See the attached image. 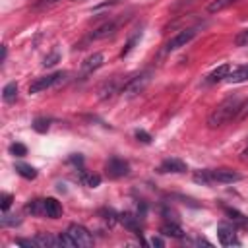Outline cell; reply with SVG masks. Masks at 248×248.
<instances>
[{
	"label": "cell",
	"instance_id": "obj_1",
	"mask_svg": "<svg viewBox=\"0 0 248 248\" xmlns=\"http://www.w3.org/2000/svg\"><path fill=\"white\" fill-rule=\"evenodd\" d=\"M240 105H242V99L238 95H232V97H227L223 103H219L207 116V126L211 130L215 128H221L223 124L231 122V120H236L238 116V110H240Z\"/></svg>",
	"mask_w": 248,
	"mask_h": 248
},
{
	"label": "cell",
	"instance_id": "obj_2",
	"mask_svg": "<svg viewBox=\"0 0 248 248\" xmlns=\"http://www.w3.org/2000/svg\"><path fill=\"white\" fill-rule=\"evenodd\" d=\"M242 176L232 170V169H205V170H196L194 172V182L198 184H213V182H221V184H232L238 182Z\"/></svg>",
	"mask_w": 248,
	"mask_h": 248
},
{
	"label": "cell",
	"instance_id": "obj_3",
	"mask_svg": "<svg viewBox=\"0 0 248 248\" xmlns=\"http://www.w3.org/2000/svg\"><path fill=\"white\" fill-rule=\"evenodd\" d=\"M149 81H151V70H145V72H141V74L130 78V79L122 85L120 93L126 95V97H134V95H138L140 91H143Z\"/></svg>",
	"mask_w": 248,
	"mask_h": 248
},
{
	"label": "cell",
	"instance_id": "obj_4",
	"mask_svg": "<svg viewBox=\"0 0 248 248\" xmlns=\"http://www.w3.org/2000/svg\"><path fill=\"white\" fill-rule=\"evenodd\" d=\"M66 72H54V74H48V76H43V78H37L31 85H29V93H39V91H45V89H50L58 83H62L66 79Z\"/></svg>",
	"mask_w": 248,
	"mask_h": 248
},
{
	"label": "cell",
	"instance_id": "obj_5",
	"mask_svg": "<svg viewBox=\"0 0 248 248\" xmlns=\"http://www.w3.org/2000/svg\"><path fill=\"white\" fill-rule=\"evenodd\" d=\"M66 232L72 236V240L76 242V246H79V248H89V246H93V234L83 227V225H78V223H72L68 229H66Z\"/></svg>",
	"mask_w": 248,
	"mask_h": 248
},
{
	"label": "cell",
	"instance_id": "obj_6",
	"mask_svg": "<svg viewBox=\"0 0 248 248\" xmlns=\"http://www.w3.org/2000/svg\"><path fill=\"white\" fill-rule=\"evenodd\" d=\"M194 37H196V29H182V31H178L176 35H172V37L167 41L165 50H167V52H174V50H178L180 46H186Z\"/></svg>",
	"mask_w": 248,
	"mask_h": 248
},
{
	"label": "cell",
	"instance_id": "obj_7",
	"mask_svg": "<svg viewBox=\"0 0 248 248\" xmlns=\"http://www.w3.org/2000/svg\"><path fill=\"white\" fill-rule=\"evenodd\" d=\"M105 170L110 178H120V176H126L130 172V165L120 157H110L105 165Z\"/></svg>",
	"mask_w": 248,
	"mask_h": 248
},
{
	"label": "cell",
	"instance_id": "obj_8",
	"mask_svg": "<svg viewBox=\"0 0 248 248\" xmlns=\"http://www.w3.org/2000/svg\"><path fill=\"white\" fill-rule=\"evenodd\" d=\"M217 236H219V242H221L223 246H238V244H240L238 238H236L234 229L229 227V225H219V229H217Z\"/></svg>",
	"mask_w": 248,
	"mask_h": 248
},
{
	"label": "cell",
	"instance_id": "obj_9",
	"mask_svg": "<svg viewBox=\"0 0 248 248\" xmlns=\"http://www.w3.org/2000/svg\"><path fill=\"white\" fill-rule=\"evenodd\" d=\"M159 172H186V163L180 161V159H165L161 165H159Z\"/></svg>",
	"mask_w": 248,
	"mask_h": 248
},
{
	"label": "cell",
	"instance_id": "obj_10",
	"mask_svg": "<svg viewBox=\"0 0 248 248\" xmlns=\"http://www.w3.org/2000/svg\"><path fill=\"white\" fill-rule=\"evenodd\" d=\"M116 21H107V23H103V25H99L97 29H93L91 31V35H89V39L91 41H99V39H105V37H108V35H112L114 31H116Z\"/></svg>",
	"mask_w": 248,
	"mask_h": 248
},
{
	"label": "cell",
	"instance_id": "obj_11",
	"mask_svg": "<svg viewBox=\"0 0 248 248\" xmlns=\"http://www.w3.org/2000/svg\"><path fill=\"white\" fill-rule=\"evenodd\" d=\"M101 64H103V54H101V52H95V54H91V56H87V58L83 60V64H81V74L87 76V74H91L93 70L101 68Z\"/></svg>",
	"mask_w": 248,
	"mask_h": 248
},
{
	"label": "cell",
	"instance_id": "obj_12",
	"mask_svg": "<svg viewBox=\"0 0 248 248\" xmlns=\"http://www.w3.org/2000/svg\"><path fill=\"white\" fill-rule=\"evenodd\" d=\"M62 215V205L54 198H45V217L48 219H58Z\"/></svg>",
	"mask_w": 248,
	"mask_h": 248
},
{
	"label": "cell",
	"instance_id": "obj_13",
	"mask_svg": "<svg viewBox=\"0 0 248 248\" xmlns=\"http://www.w3.org/2000/svg\"><path fill=\"white\" fill-rule=\"evenodd\" d=\"M229 72H231V66L229 64H221V66H217L207 78H205V83H217V81H225L227 79V76H229Z\"/></svg>",
	"mask_w": 248,
	"mask_h": 248
},
{
	"label": "cell",
	"instance_id": "obj_14",
	"mask_svg": "<svg viewBox=\"0 0 248 248\" xmlns=\"http://www.w3.org/2000/svg\"><path fill=\"white\" fill-rule=\"evenodd\" d=\"M246 79H248V64H242V66L231 70L225 81H229V83H242Z\"/></svg>",
	"mask_w": 248,
	"mask_h": 248
},
{
	"label": "cell",
	"instance_id": "obj_15",
	"mask_svg": "<svg viewBox=\"0 0 248 248\" xmlns=\"http://www.w3.org/2000/svg\"><path fill=\"white\" fill-rule=\"evenodd\" d=\"M122 87H120V81L116 78H112L110 81H105V85L99 89V97L101 99H107V97H112L114 93H118Z\"/></svg>",
	"mask_w": 248,
	"mask_h": 248
},
{
	"label": "cell",
	"instance_id": "obj_16",
	"mask_svg": "<svg viewBox=\"0 0 248 248\" xmlns=\"http://www.w3.org/2000/svg\"><path fill=\"white\" fill-rule=\"evenodd\" d=\"M159 232H161L163 236H170V238H182V236H184V231H182L180 225H176V223H165Z\"/></svg>",
	"mask_w": 248,
	"mask_h": 248
},
{
	"label": "cell",
	"instance_id": "obj_17",
	"mask_svg": "<svg viewBox=\"0 0 248 248\" xmlns=\"http://www.w3.org/2000/svg\"><path fill=\"white\" fill-rule=\"evenodd\" d=\"M2 99H4V103H14L17 99V83L16 81H10L2 89Z\"/></svg>",
	"mask_w": 248,
	"mask_h": 248
},
{
	"label": "cell",
	"instance_id": "obj_18",
	"mask_svg": "<svg viewBox=\"0 0 248 248\" xmlns=\"http://www.w3.org/2000/svg\"><path fill=\"white\" fill-rule=\"evenodd\" d=\"M120 221H122L130 231H134L138 236H141V231H140V225H138V217H134L132 213H122V215H120Z\"/></svg>",
	"mask_w": 248,
	"mask_h": 248
},
{
	"label": "cell",
	"instance_id": "obj_19",
	"mask_svg": "<svg viewBox=\"0 0 248 248\" xmlns=\"http://www.w3.org/2000/svg\"><path fill=\"white\" fill-rule=\"evenodd\" d=\"M16 172H17L19 176L27 178V180L37 178V170H35L31 165H25V163H17V165H16Z\"/></svg>",
	"mask_w": 248,
	"mask_h": 248
},
{
	"label": "cell",
	"instance_id": "obj_20",
	"mask_svg": "<svg viewBox=\"0 0 248 248\" xmlns=\"http://www.w3.org/2000/svg\"><path fill=\"white\" fill-rule=\"evenodd\" d=\"M25 211L31 215H43L45 217V200H33L31 203L25 205Z\"/></svg>",
	"mask_w": 248,
	"mask_h": 248
},
{
	"label": "cell",
	"instance_id": "obj_21",
	"mask_svg": "<svg viewBox=\"0 0 248 248\" xmlns=\"http://www.w3.org/2000/svg\"><path fill=\"white\" fill-rule=\"evenodd\" d=\"M234 2H236V0H213V2L207 6V12H209V14H217V12L229 8V6L234 4Z\"/></svg>",
	"mask_w": 248,
	"mask_h": 248
},
{
	"label": "cell",
	"instance_id": "obj_22",
	"mask_svg": "<svg viewBox=\"0 0 248 248\" xmlns=\"http://www.w3.org/2000/svg\"><path fill=\"white\" fill-rule=\"evenodd\" d=\"M79 180H81L85 186H89V188H95V186L101 184V176H99V174H89V172H81Z\"/></svg>",
	"mask_w": 248,
	"mask_h": 248
},
{
	"label": "cell",
	"instance_id": "obj_23",
	"mask_svg": "<svg viewBox=\"0 0 248 248\" xmlns=\"http://www.w3.org/2000/svg\"><path fill=\"white\" fill-rule=\"evenodd\" d=\"M48 126H50V120L45 118V116H39V118L33 120V130L39 132V134H45L48 130Z\"/></svg>",
	"mask_w": 248,
	"mask_h": 248
},
{
	"label": "cell",
	"instance_id": "obj_24",
	"mask_svg": "<svg viewBox=\"0 0 248 248\" xmlns=\"http://www.w3.org/2000/svg\"><path fill=\"white\" fill-rule=\"evenodd\" d=\"M0 223H2V227H16V225H19L21 223V219L17 217V215H2L0 217Z\"/></svg>",
	"mask_w": 248,
	"mask_h": 248
},
{
	"label": "cell",
	"instance_id": "obj_25",
	"mask_svg": "<svg viewBox=\"0 0 248 248\" xmlns=\"http://www.w3.org/2000/svg\"><path fill=\"white\" fill-rule=\"evenodd\" d=\"M10 153L16 155V157H23V155H27V147L23 143H12L10 145Z\"/></svg>",
	"mask_w": 248,
	"mask_h": 248
},
{
	"label": "cell",
	"instance_id": "obj_26",
	"mask_svg": "<svg viewBox=\"0 0 248 248\" xmlns=\"http://www.w3.org/2000/svg\"><path fill=\"white\" fill-rule=\"evenodd\" d=\"M234 45H236V46H248V29L240 31V33L234 37Z\"/></svg>",
	"mask_w": 248,
	"mask_h": 248
},
{
	"label": "cell",
	"instance_id": "obj_27",
	"mask_svg": "<svg viewBox=\"0 0 248 248\" xmlns=\"http://www.w3.org/2000/svg\"><path fill=\"white\" fill-rule=\"evenodd\" d=\"M138 39H140V33H136V35L126 43V46H124V48H122V52H120V56H128V54H130V50L134 48V45H136V41H138Z\"/></svg>",
	"mask_w": 248,
	"mask_h": 248
},
{
	"label": "cell",
	"instance_id": "obj_28",
	"mask_svg": "<svg viewBox=\"0 0 248 248\" xmlns=\"http://www.w3.org/2000/svg\"><path fill=\"white\" fill-rule=\"evenodd\" d=\"M194 2H196V0H174L172 6H170V10H172V12H178V10H184L186 6L194 4Z\"/></svg>",
	"mask_w": 248,
	"mask_h": 248
},
{
	"label": "cell",
	"instance_id": "obj_29",
	"mask_svg": "<svg viewBox=\"0 0 248 248\" xmlns=\"http://www.w3.org/2000/svg\"><path fill=\"white\" fill-rule=\"evenodd\" d=\"M12 194H2L0 196V207H2V211H8V207L12 205Z\"/></svg>",
	"mask_w": 248,
	"mask_h": 248
},
{
	"label": "cell",
	"instance_id": "obj_30",
	"mask_svg": "<svg viewBox=\"0 0 248 248\" xmlns=\"http://www.w3.org/2000/svg\"><path fill=\"white\" fill-rule=\"evenodd\" d=\"M244 118H248V99H244V101H242V105H240V110H238V116H236V120H244Z\"/></svg>",
	"mask_w": 248,
	"mask_h": 248
},
{
	"label": "cell",
	"instance_id": "obj_31",
	"mask_svg": "<svg viewBox=\"0 0 248 248\" xmlns=\"http://www.w3.org/2000/svg\"><path fill=\"white\" fill-rule=\"evenodd\" d=\"M58 58H60V56H58V52H52L50 56H46V58H45L43 66H45V68H48V66H54V64L58 62Z\"/></svg>",
	"mask_w": 248,
	"mask_h": 248
},
{
	"label": "cell",
	"instance_id": "obj_32",
	"mask_svg": "<svg viewBox=\"0 0 248 248\" xmlns=\"http://www.w3.org/2000/svg\"><path fill=\"white\" fill-rule=\"evenodd\" d=\"M136 138H138L140 141H143V143H149V141H151V136H149L147 132H143V130H136Z\"/></svg>",
	"mask_w": 248,
	"mask_h": 248
},
{
	"label": "cell",
	"instance_id": "obj_33",
	"mask_svg": "<svg viewBox=\"0 0 248 248\" xmlns=\"http://www.w3.org/2000/svg\"><path fill=\"white\" fill-rule=\"evenodd\" d=\"M58 0H37V8H41V6H50V4H56Z\"/></svg>",
	"mask_w": 248,
	"mask_h": 248
},
{
	"label": "cell",
	"instance_id": "obj_34",
	"mask_svg": "<svg viewBox=\"0 0 248 248\" xmlns=\"http://www.w3.org/2000/svg\"><path fill=\"white\" fill-rule=\"evenodd\" d=\"M149 244H151V246H165V242H163L161 238H157V236H153V238L149 240Z\"/></svg>",
	"mask_w": 248,
	"mask_h": 248
},
{
	"label": "cell",
	"instance_id": "obj_35",
	"mask_svg": "<svg viewBox=\"0 0 248 248\" xmlns=\"http://www.w3.org/2000/svg\"><path fill=\"white\" fill-rule=\"evenodd\" d=\"M240 159H242V161H248V141H246V147H244L242 153H240Z\"/></svg>",
	"mask_w": 248,
	"mask_h": 248
},
{
	"label": "cell",
	"instance_id": "obj_36",
	"mask_svg": "<svg viewBox=\"0 0 248 248\" xmlns=\"http://www.w3.org/2000/svg\"><path fill=\"white\" fill-rule=\"evenodd\" d=\"M6 52H8V50H6V46H2V62L6 60Z\"/></svg>",
	"mask_w": 248,
	"mask_h": 248
}]
</instances>
